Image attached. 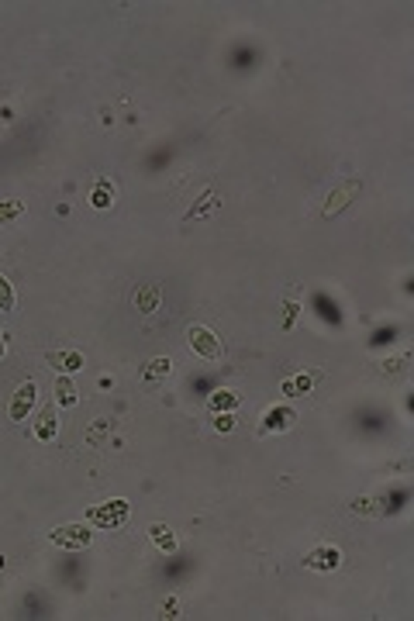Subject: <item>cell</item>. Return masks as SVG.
<instances>
[{"mask_svg":"<svg viewBox=\"0 0 414 621\" xmlns=\"http://www.w3.org/2000/svg\"><path fill=\"white\" fill-rule=\"evenodd\" d=\"M49 542L59 545V549H69V552H79V549H86V545L94 542V532L83 521L79 525H59V528L49 532Z\"/></svg>","mask_w":414,"mask_h":621,"instance_id":"3","label":"cell"},{"mask_svg":"<svg viewBox=\"0 0 414 621\" xmlns=\"http://www.w3.org/2000/svg\"><path fill=\"white\" fill-rule=\"evenodd\" d=\"M169 373H173V359H169V356H152V359L142 366V387H155V384H162Z\"/></svg>","mask_w":414,"mask_h":621,"instance_id":"10","label":"cell"},{"mask_svg":"<svg viewBox=\"0 0 414 621\" xmlns=\"http://www.w3.org/2000/svg\"><path fill=\"white\" fill-rule=\"evenodd\" d=\"M0 359H4V342H0Z\"/></svg>","mask_w":414,"mask_h":621,"instance_id":"26","label":"cell"},{"mask_svg":"<svg viewBox=\"0 0 414 621\" xmlns=\"http://www.w3.org/2000/svg\"><path fill=\"white\" fill-rule=\"evenodd\" d=\"M90 204L97 207V211H107V207L114 204V183L107 180V177H97V186L90 194Z\"/></svg>","mask_w":414,"mask_h":621,"instance_id":"16","label":"cell"},{"mask_svg":"<svg viewBox=\"0 0 414 621\" xmlns=\"http://www.w3.org/2000/svg\"><path fill=\"white\" fill-rule=\"evenodd\" d=\"M408 362H411V356H397V359H387L384 366H380V373H384V376H401V373L408 369Z\"/></svg>","mask_w":414,"mask_h":621,"instance_id":"20","label":"cell"},{"mask_svg":"<svg viewBox=\"0 0 414 621\" xmlns=\"http://www.w3.org/2000/svg\"><path fill=\"white\" fill-rule=\"evenodd\" d=\"M35 401H38V384H35V380H25L21 387L14 390L11 404H7V418H11V421H28Z\"/></svg>","mask_w":414,"mask_h":621,"instance_id":"4","label":"cell"},{"mask_svg":"<svg viewBox=\"0 0 414 621\" xmlns=\"http://www.w3.org/2000/svg\"><path fill=\"white\" fill-rule=\"evenodd\" d=\"M7 310H14V286L0 273V314H7Z\"/></svg>","mask_w":414,"mask_h":621,"instance_id":"19","label":"cell"},{"mask_svg":"<svg viewBox=\"0 0 414 621\" xmlns=\"http://www.w3.org/2000/svg\"><path fill=\"white\" fill-rule=\"evenodd\" d=\"M97 387H101V390H111V387H114V376H101V380H97Z\"/></svg>","mask_w":414,"mask_h":621,"instance_id":"25","label":"cell"},{"mask_svg":"<svg viewBox=\"0 0 414 621\" xmlns=\"http://www.w3.org/2000/svg\"><path fill=\"white\" fill-rule=\"evenodd\" d=\"M18 218H25V204L18 197H4L0 201V225H14Z\"/></svg>","mask_w":414,"mask_h":621,"instance_id":"18","label":"cell"},{"mask_svg":"<svg viewBox=\"0 0 414 621\" xmlns=\"http://www.w3.org/2000/svg\"><path fill=\"white\" fill-rule=\"evenodd\" d=\"M297 314H301V304H297V301H286V304H284V332H290V328H293Z\"/></svg>","mask_w":414,"mask_h":621,"instance_id":"22","label":"cell"},{"mask_svg":"<svg viewBox=\"0 0 414 621\" xmlns=\"http://www.w3.org/2000/svg\"><path fill=\"white\" fill-rule=\"evenodd\" d=\"M352 511H356V515H376L380 508H376V500H373V497H359V500L352 504Z\"/></svg>","mask_w":414,"mask_h":621,"instance_id":"23","label":"cell"},{"mask_svg":"<svg viewBox=\"0 0 414 621\" xmlns=\"http://www.w3.org/2000/svg\"><path fill=\"white\" fill-rule=\"evenodd\" d=\"M177 611H180V600H177V597H166V600H162V618H180Z\"/></svg>","mask_w":414,"mask_h":621,"instance_id":"24","label":"cell"},{"mask_svg":"<svg viewBox=\"0 0 414 621\" xmlns=\"http://www.w3.org/2000/svg\"><path fill=\"white\" fill-rule=\"evenodd\" d=\"M186 345L201 356V359L207 362H218L221 356H225V345H221V338L214 335L207 325H190L186 328Z\"/></svg>","mask_w":414,"mask_h":621,"instance_id":"2","label":"cell"},{"mask_svg":"<svg viewBox=\"0 0 414 621\" xmlns=\"http://www.w3.org/2000/svg\"><path fill=\"white\" fill-rule=\"evenodd\" d=\"M304 566L318 569V573H332V569L342 566V549H335V545H314L308 556H304Z\"/></svg>","mask_w":414,"mask_h":621,"instance_id":"6","label":"cell"},{"mask_svg":"<svg viewBox=\"0 0 414 621\" xmlns=\"http://www.w3.org/2000/svg\"><path fill=\"white\" fill-rule=\"evenodd\" d=\"M356 190H359V183H356V180H352V183H345L342 190H335V194L328 197V204H325V218H332L335 211H342V207L349 204V197H352Z\"/></svg>","mask_w":414,"mask_h":621,"instance_id":"17","label":"cell"},{"mask_svg":"<svg viewBox=\"0 0 414 621\" xmlns=\"http://www.w3.org/2000/svg\"><path fill=\"white\" fill-rule=\"evenodd\" d=\"M218 207H221V197H218L214 190H204V194H201V201H197V204H194L190 211H186V214H183V221H197V218H207V214H214Z\"/></svg>","mask_w":414,"mask_h":621,"instance_id":"13","label":"cell"},{"mask_svg":"<svg viewBox=\"0 0 414 621\" xmlns=\"http://www.w3.org/2000/svg\"><path fill=\"white\" fill-rule=\"evenodd\" d=\"M128 500L125 497H111V500H103V504H94L90 511H86V521L94 525V528H103V532H111V528H121L125 521H128Z\"/></svg>","mask_w":414,"mask_h":621,"instance_id":"1","label":"cell"},{"mask_svg":"<svg viewBox=\"0 0 414 621\" xmlns=\"http://www.w3.org/2000/svg\"><path fill=\"white\" fill-rule=\"evenodd\" d=\"M293 421H297V411L293 408H286V404H280V408H266L262 411V425H259V432L262 435H280V432H290L293 428Z\"/></svg>","mask_w":414,"mask_h":621,"instance_id":"5","label":"cell"},{"mask_svg":"<svg viewBox=\"0 0 414 621\" xmlns=\"http://www.w3.org/2000/svg\"><path fill=\"white\" fill-rule=\"evenodd\" d=\"M131 304H135V310L138 314H155V310L162 308V286L159 284H138V290H135V297H131Z\"/></svg>","mask_w":414,"mask_h":621,"instance_id":"7","label":"cell"},{"mask_svg":"<svg viewBox=\"0 0 414 621\" xmlns=\"http://www.w3.org/2000/svg\"><path fill=\"white\" fill-rule=\"evenodd\" d=\"M49 366L59 376L79 373L83 369V352H77V349H55V352H49Z\"/></svg>","mask_w":414,"mask_h":621,"instance_id":"8","label":"cell"},{"mask_svg":"<svg viewBox=\"0 0 414 621\" xmlns=\"http://www.w3.org/2000/svg\"><path fill=\"white\" fill-rule=\"evenodd\" d=\"M318 380H321V373H293V376H286L280 384V393L284 397H308Z\"/></svg>","mask_w":414,"mask_h":621,"instance_id":"9","label":"cell"},{"mask_svg":"<svg viewBox=\"0 0 414 621\" xmlns=\"http://www.w3.org/2000/svg\"><path fill=\"white\" fill-rule=\"evenodd\" d=\"M79 401V390L73 387V380L69 376H55V404L59 408H77Z\"/></svg>","mask_w":414,"mask_h":621,"instance_id":"15","label":"cell"},{"mask_svg":"<svg viewBox=\"0 0 414 621\" xmlns=\"http://www.w3.org/2000/svg\"><path fill=\"white\" fill-rule=\"evenodd\" d=\"M149 539H152V545L159 549V552H166V556H177V549H180V542H177V532H173L169 525H162V521L149 525Z\"/></svg>","mask_w":414,"mask_h":621,"instance_id":"11","label":"cell"},{"mask_svg":"<svg viewBox=\"0 0 414 621\" xmlns=\"http://www.w3.org/2000/svg\"><path fill=\"white\" fill-rule=\"evenodd\" d=\"M55 432H59V414H55V404H52V408H45V411L35 418V439L52 442L55 439Z\"/></svg>","mask_w":414,"mask_h":621,"instance_id":"12","label":"cell"},{"mask_svg":"<svg viewBox=\"0 0 414 621\" xmlns=\"http://www.w3.org/2000/svg\"><path fill=\"white\" fill-rule=\"evenodd\" d=\"M242 404V397L235 393V390L228 387H221V390H214L211 397H207V408H211V414H221V411H235Z\"/></svg>","mask_w":414,"mask_h":621,"instance_id":"14","label":"cell"},{"mask_svg":"<svg viewBox=\"0 0 414 621\" xmlns=\"http://www.w3.org/2000/svg\"><path fill=\"white\" fill-rule=\"evenodd\" d=\"M211 425H214V432H232V428H235V414L232 411L214 414V421H211Z\"/></svg>","mask_w":414,"mask_h":621,"instance_id":"21","label":"cell"}]
</instances>
